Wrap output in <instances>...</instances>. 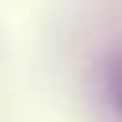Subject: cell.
Masks as SVG:
<instances>
[{
  "label": "cell",
  "mask_w": 122,
  "mask_h": 122,
  "mask_svg": "<svg viewBox=\"0 0 122 122\" xmlns=\"http://www.w3.org/2000/svg\"><path fill=\"white\" fill-rule=\"evenodd\" d=\"M103 92H107V103L111 111L122 118V53H114L103 69Z\"/></svg>",
  "instance_id": "cell-1"
}]
</instances>
